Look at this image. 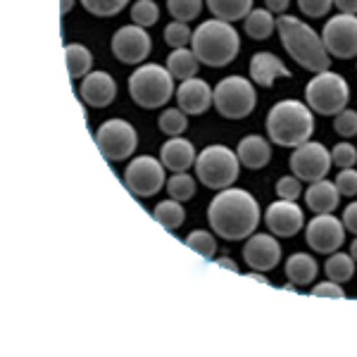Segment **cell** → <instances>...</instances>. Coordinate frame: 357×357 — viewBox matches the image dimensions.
Wrapping results in <instances>:
<instances>
[{
    "label": "cell",
    "instance_id": "31",
    "mask_svg": "<svg viewBox=\"0 0 357 357\" xmlns=\"http://www.w3.org/2000/svg\"><path fill=\"white\" fill-rule=\"evenodd\" d=\"M167 10L176 22H191L203 10V0H167Z\"/></svg>",
    "mask_w": 357,
    "mask_h": 357
},
{
    "label": "cell",
    "instance_id": "14",
    "mask_svg": "<svg viewBox=\"0 0 357 357\" xmlns=\"http://www.w3.org/2000/svg\"><path fill=\"white\" fill-rule=\"evenodd\" d=\"M153 50L151 36L143 26H122L112 36V55L124 65H138L143 62Z\"/></svg>",
    "mask_w": 357,
    "mask_h": 357
},
{
    "label": "cell",
    "instance_id": "23",
    "mask_svg": "<svg viewBox=\"0 0 357 357\" xmlns=\"http://www.w3.org/2000/svg\"><path fill=\"white\" fill-rule=\"evenodd\" d=\"M198 67H200V60L195 57L193 50L188 48H174L167 57V69H169V74L174 79H181V82H186V79H193L195 74H198Z\"/></svg>",
    "mask_w": 357,
    "mask_h": 357
},
{
    "label": "cell",
    "instance_id": "11",
    "mask_svg": "<svg viewBox=\"0 0 357 357\" xmlns=\"http://www.w3.org/2000/svg\"><path fill=\"white\" fill-rule=\"evenodd\" d=\"M124 183L136 198H151L165 186V165L155 158L141 155L126 167Z\"/></svg>",
    "mask_w": 357,
    "mask_h": 357
},
{
    "label": "cell",
    "instance_id": "24",
    "mask_svg": "<svg viewBox=\"0 0 357 357\" xmlns=\"http://www.w3.org/2000/svg\"><path fill=\"white\" fill-rule=\"evenodd\" d=\"M286 276L291 279V284L305 286V284H312L314 276H317V262L312 255L307 252H296L286 260Z\"/></svg>",
    "mask_w": 357,
    "mask_h": 357
},
{
    "label": "cell",
    "instance_id": "48",
    "mask_svg": "<svg viewBox=\"0 0 357 357\" xmlns=\"http://www.w3.org/2000/svg\"><path fill=\"white\" fill-rule=\"evenodd\" d=\"M74 3H77V0H60V15H67L69 10L74 8Z\"/></svg>",
    "mask_w": 357,
    "mask_h": 357
},
{
    "label": "cell",
    "instance_id": "19",
    "mask_svg": "<svg viewBox=\"0 0 357 357\" xmlns=\"http://www.w3.org/2000/svg\"><path fill=\"white\" fill-rule=\"evenodd\" d=\"M250 77L262 89H272L276 79H289L291 69L284 65L274 53H255L250 60Z\"/></svg>",
    "mask_w": 357,
    "mask_h": 357
},
{
    "label": "cell",
    "instance_id": "5",
    "mask_svg": "<svg viewBox=\"0 0 357 357\" xmlns=\"http://www.w3.org/2000/svg\"><path fill=\"white\" fill-rule=\"evenodd\" d=\"M129 93L146 110L162 107L174 96V77L160 65H143L129 77Z\"/></svg>",
    "mask_w": 357,
    "mask_h": 357
},
{
    "label": "cell",
    "instance_id": "36",
    "mask_svg": "<svg viewBox=\"0 0 357 357\" xmlns=\"http://www.w3.org/2000/svg\"><path fill=\"white\" fill-rule=\"evenodd\" d=\"M193 38V31L188 29L186 22H172L165 26V43L172 48H186V43Z\"/></svg>",
    "mask_w": 357,
    "mask_h": 357
},
{
    "label": "cell",
    "instance_id": "41",
    "mask_svg": "<svg viewBox=\"0 0 357 357\" xmlns=\"http://www.w3.org/2000/svg\"><path fill=\"white\" fill-rule=\"evenodd\" d=\"M333 0H298V8L307 17H324L331 10Z\"/></svg>",
    "mask_w": 357,
    "mask_h": 357
},
{
    "label": "cell",
    "instance_id": "49",
    "mask_svg": "<svg viewBox=\"0 0 357 357\" xmlns=\"http://www.w3.org/2000/svg\"><path fill=\"white\" fill-rule=\"evenodd\" d=\"M350 257H353V260L357 262V238L353 241V245H350Z\"/></svg>",
    "mask_w": 357,
    "mask_h": 357
},
{
    "label": "cell",
    "instance_id": "32",
    "mask_svg": "<svg viewBox=\"0 0 357 357\" xmlns=\"http://www.w3.org/2000/svg\"><path fill=\"white\" fill-rule=\"evenodd\" d=\"M131 20L138 26H153L155 22L160 20V8L155 0H138V3L131 5Z\"/></svg>",
    "mask_w": 357,
    "mask_h": 357
},
{
    "label": "cell",
    "instance_id": "40",
    "mask_svg": "<svg viewBox=\"0 0 357 357\" xmlns=\"http://www.w3.org/2000/svg\"><path fill=\"white\" fill-rule=\"evenodd\" d=\"M333 183H336V188L341 195H357V172L353 169V167L338 172V176Z\"/></svg>",
    "mask_w": 357,
    "mask_h": 357
},
{
    "label": "cell",
    "instance_id": "38",
    "mask_svg": "<svg viewBox=\"0 0 357 357\" xmlns=\"http://www.w3.org/2000/svg\"><path fill=\"white\" fill-rule=\"evenodd\" d=\"M276 193H279L281 200H298L303 193V186H301V178L296 174L293 176H281L276 181Z\"/></svg>",
    "mask_w": 357,
    "mask_h": 357
},
{
    "label": "cell",
    "instance_id": "6",
    "mask_svg": "<svg viewBox=\"0 0 357 357\" xmlns=\"http://www.w3.org/2000/svg\"><path fill=\"white\" fill-rule=\"evenodd\" d=\"M238 155L229 151L227 146H207L195 158V174L207 188H229L238 178Z\"/></svg>",
    "mask_w": 357,
    "mask_h": 357
},
{
    "label": "cell",
    "instance_id": "2",
    "mask_svg": "<svg viewBox=\"0 0 357 357\" xmlns=\"http://www.w3.org/2000/svg\"><path fill=\"white\" fill-rule=\"evenodd\" d=\"M276 31L281 36L286 53L307 72H326L331 67V55L326 53L324 41L317 36V31L310 24H305L298 17L279 15L276 20Z\"/></svg>",
    "mask_w": 357,
    "mask_h": 357
},
{
    "label": "cell",
    "instance_id": "1",
    "mask_svg": "<svg viewBox=\"0 0 357 357\" xmlns=\"http://www.w3.org/2000/svg\"><path fill=\"white\" fill-rule=\"evenodd\" d=\"M207 222L222 238L243 241L255 234L260 224V207L243 188H222L207 207Z\"/></svg>",
    "mask_w": 357,
    "mask_h": 357
},
{
    "label": "cell",
    "instance_id": "29",
    "mask_svg": "<svg viewBox=\"0 0 357 357\" xmlns=\"http://www.w3.org/2000/svg\"><path fill=\"white\" fill-rule=\"evenodd\" d=\"M324 272L336 284H345L355 274V260L350 255H343V252H331V257L324 264Z\"/></svg>",
    "mask_w": 357,
    "mask_h": 357
},
{
    "label": "cell",
    "instance_id": "42",
    "mask_svg": "<svg viewBox=\"0 0 357 357\" xmlns=\"http://www.w3.org/2000/svg\"><path fill=\"white\" fill-rule=\"evenodd\" d=\"M312 296L314 298H331V301H343L345 298V291L341 289V284H336V281H324V284L314 286L312 289Z\"/></svg>",
    "mask_w": 357,
    "mask_h": 357
},
{
    "label": "cell",
    "instance_id": "22",
    "mask_svg": "<svg viewBox=\"0 0 357 357\" xmlns=\"http://www.w3.org/2000/svg\"><path fill=\"white\" fill-rule=\"evenodd\" d=\"M338 198H341V193H338L336 183L324 181V178L312 181V186L305 191V203H307V207L314 215H326V212L336 210Z\"/></svg>",
    "mask_w": 357,
    "mask_h": 357
},
{
    "label": "cell",
    "instance_id": "8",
    "mask_svg": "<svg viewBox=\"0 0 357 357\" xmlns=\"http://www.w3.org/2000/svg\"><path fill=\"white\" fill-rule=\"evenodd\" d=\"M255 89L243 77H227L215 86V107L227 119H243L255 110Z\"/></svg>",
    "mask_w": 357,
    "mask_h": 357
},
{
    "label": "cell",
    "instance_id": "43",
    "mask_svg": "<svg viewBox=\"0 0 357 357\" xmlns=\"http://www.w3.org/2000/svg\"><path fill=\"white\" fill-rule=\"evenodd\" d=\"M343 227L345 231H353L357 236V203H350L343 212Z\"/></svg>",
    "mask_w": 357,
    "mask_h": 357
},
{
    "label": "cell",
    "instance_id": "34",
    "mask_svg": "<svg viewBox=\"0 0 357 357\" xmlns=\"http://www.w3.org/2000/svg\"><path fill=\"white\" fill-rule=\"evenodd\" d=\"M186 245L191 248L193 252H198L200 257H205V260H212V257H215V252H217L215 236L207 234V231H193V234H188Z\"/></svg>",
    "mask_w": 357,
    "mask_h": 357
},
{
    "label": "cell",
    "instance_id": "12",
    "mask_svg": "<svg viewBox=\"0 0 357 357\" xmlns=\"http://www.w3.org/2000/svg\"><path fill=\"white\" fill-rule=\"evenodd\" d=\"M331 153L326 151L321 143L307 141L303 146L296 148V153L291 155V172L301 181H319L326 176V172L331 169Z\"/></svg>",
    "mask_w": 357,
    "mask_h": 357
},
{
    "label": "cell",
    "instance_id": "45",
    "mask_svg": "<svg viewBox=\"0 0 357 357\" xmlns=\"http://www.w3.org/2000/svg\"><path fill=\"white\" fill-rule=\"evenodd\" d=\"M286 8H289V0H267V10H269L272 15L286 13Z\"/></svg>",
    "mask_w": 357,
    "mask_h": 357
},
{
    "label": "cell",
    "instance_id": "28",
    "mask_svg": "<svg viewBox=\"0 0 357 357\" xmlns=\"http://www.w3.org/2000/svg\"><path fill=\"white\" fill-rule=\"evenodd\" d=\"M153 217L160 227L167 229V231H176V229L183 224V220H186V212H183V207L178 200L172 198V200H162V203H158V207L153 210Z\"/></svg>",
    "mask_w": 357,
    "mask_h": 357
},
{
    "label": "cell",
    "instance_id": "44",
    "mask_svg": "<svg viewBox=\"0 0 357 357\" xmlns=\"http://www.w3.org/2000/svg\"><path fill=\"white\" fill-rule=\"evenodd\" d=\"M333 5L343 15H357V0H333Z\"/></svg>",
    "mask_w": 357,
    "mask_h": 357
},
{
    "label": "cell",
    "instance_id": "18",
    "mask_svg": "<svg viewBox=\"0 0 357 357\" xmlns=\"http://www.w3.org/2000/svg\"><path fill=\"white\" fill-rule=\"evenodd\" d=\"M82 93L84 102L91 107H107L117 96V84L107 72H89L82 82Z\"/></svg>",
    "mask_w": 357,
    "mask_h": 357
},
{
    "label": "cell",
    "instance_id": "30",
    "mask_svg": "<svg viewBox=\"0 0 357 357\" xmlns=\"http://www.w3.org/2000/svg\"><path fill=\"white\" fill-rule=\"evenodd\" d=\"M158 124H160V131H162V134L181 136L188 126V119H186V112H183L181 107H172V110H165L162 114H160Z\"/></svg>",
    "mask_w": 357,
    "mask_h": 357
},
{
    "label": "cell",
    "instance_id": "10",
    "mask_svg": "<svg viewBox=\"0 0 357 357\" xmlns=\"http://www.w3.org/2000/svg\"><path fill=\"white\" fill-rule=\"evenodd\" d=\"M326 53L338 60L357 57V15H336L324 24L321 31Z\"/></svg>",
    "mask_w": 357,
    "mask_h": 357
},
{
    "label": "cell",
    "instance_id": "46",
    "mask_svg": "<svg viewBox=\"0 0 357 357\" xmlns=\"http://www.w3.org/2000/svg\"><path fill=\"white\" fill-rule=\"evenodd\" d=\"M215 267H222V269H229V272L238 274V267H236V262L229 260V257H220V260H215Z\"/></svg>",
    "mask_w": 357,
    "mask_h": 357
},
{
    "label": "cell",
    "instance_id": "39",
    "mask_svg": "<svg viewBox=\"0 0 357 357\" xmlns=\"http://www.w3.org/2000/svg\"><path fill=\"white\" fill-rule=\"evenodd\" d=\"M331 162L338 165L341 169H348L357 162V148L350 146V143H338L331 151Z\"/></svg>",
    "mask_w": 357,
    "mask_h": 357
},
{
    "label": "cell",
    "instance_id": "7",
    "mask_svg": "<svg viewBox=\"0 0 357 357\" xmlns=\"http://www.w3.org/2000/svg\"><path fill=\"white\" fill-rule=\"evenodd\" d=\"M305 98H307L310 110L317 114H338L348 105L350 89L341 74L326 69L312 77V82L305 89Z\"/></svg>",
    "mask_w": 357,
    "mask_h": 357
},
{
    "label": "cell",
    "instance_id": "13",
    "mask_svg": "<svg viewBox=\"0 0 357 357\" xmlns=\"http://www.w3.org/2000/svg\"><path fill=\"white\" fill-rule=\"evenodd\" d=\"M305 238H307V245L312 248L314 252H321V255H331L338 248L343 245L345 241V227L343 222H338L331 212L326 215H317L312 222L307 224V231H305Z\"/></svg>",
    "mask_w": 357,
    "mask_h": 357
},
{
    "label": "cell",
    "instance_id": "15",
    "mask_svg": "<svg viewBox=\"0 0 357 357\" xmlns=\"http://www.w3.org/2000/svg\"><path fill=\"white\" fill-rule=\"evenodd\" d=\"M264 224H267L269 231L274 236H279V238H291V236H296L303 229L305 217H303L301 207L296 205V200L279 198L276 203L267 207V212H264Z\"/></svg>",
    "mask_w": 357,
    "mask_h": 357
},
{
    "label": "cell",
    "instance_id": "27",
    "mask_svg": "<svg viewBox=\"0 0 357 357\" xmlns=\"http://www.w3.org/2000/svg\"><path fill=\"white\" fill-rule=\"evenodd\" d=\"M276 20L269 10H250V15L245 17V33L252 41H264L274 33Z\"/></svg>",
    "mask_w": 357,
    "mask_h": 357
},
{
    "label": "cell",
    "instance_id": "9",
    "mask_svg": "<svg viewBox=\"0 0 357 357\" xmlns=\"http://www.w3.org/2000/svg\"><path fill=\"white\" fill-rule=\"evenodd\" d=\"M96 146L102 153V158L110 162H119L126 160L138 146L136 129L124 119H107L98 126L96 131Z\"/></svg>",
    "mask_w": 357,
    "mask_h": 357
},
{
    "label": "cell",
    "instance_id": "47",
    "mask_svg": "<svg viewBox=\"0 0 357 357\" xmlns=\"http://www.w3.org/2000/svg\"><path fill=\"white\" fill-rule=\"evenodd\" d=\"M248 279L257 281V284H262V286H272V284H269V279H267V276H262L260 272H252V274H248Z\"/></svg>",
    "mask_w": 357,
    "mask_h": 357
},
{
    "label": "cell",
    "instance_id": "26",
    "mask_svg": "<svg viewBox=\"0 0 357 357\" xmlns=\"http://www.w3.org/2000/svg\"><path fill=\"white\" fill-rule=\"evenodd\" d=\"M65 60H67V72L72 79L86 77V74L91 72V65H93V55H91V50L82 43H67Z\"/></svg>",
    "mask_w": 357,
    "mask_h": 357
},
{
    "label": "cell",
    "instance_id": "16",
    "mask_svg": "<svg viewBox=\"0 0 357 357\" xmlns=\"http://www.w3.org/2000/svg\"><path fill=\"white\" fill-rule=\"evenodd\" d=\"M243 260L255 272H269L281 262V245L276 243L274 236L255 234L243 248Z\"/></svg>",
    "mask_w": 357,
    "mask_h": 357
},
{
    "label": "cell",
    "instance_id": "35",
    "mask_svg": "<svg viewBox=\"0 0 357 357\" xmlns=\"http://www.w3.org/2000/svg\"><path fill=\"white\" fill-rule=\"evenodd\" d=\"M84 10L96 17H112L129 5V0H82Z\"/></svg>",
    "mask_w": 357,
    "mask_h": 357
},
{
    "label": "cell",
    "instance_id": "33",
    "mask_svg": "<svg viewBox=\"0 0 357 357\" xmlns=\"http://www.w3.org/2000/svg\"><path fill=\"white\" fill-rule=\"evenodd\" d=\"M167 191H169V195L174 200L183 203V200H191L195 195V181L188 174H183V172H176V174L167 181Z\"/></svg>",
    "mask_w": 357,
    "mask_h": 357
},
{
    "label": "cell",
    "instance_id": "21",
    "mask_svg": "<svg viewBox=\"0 0 357 357\" xmlns=\"http://www.w3.org/2000/svg\"><path fill=\"white\" fill-rule=\"evenodd\" d=\"M236 155H238V162L248 169H262L272 160V148L262 136H245L241 138Z\"/></svg>",
    "mask_w": 357,
    "mask_h": 357
},
{
    "label": "cell",
    "instance_id": "4",
    "mask_svg": "<svg viewBox=\"0 0 357 357\" xmlns=\"http://www.w3.org/2000/svg\"><path fill=\"white\" fill-rule=\"evenodd\" d=\"M193 53L207 67H224L234 62L238 55L241 38L231 22L224 20H207L193 31L191 38Z\"/></svg>",
    "mask_w": 357,
    "mask_h": 357
},
{
    "label": "cell",
    "instance_id": "20",
    "mask_svg": "<svg viewBox=\"0 0 357 357\" xmlns=\"http://www.w3.org/2000/svg\"><path fill=\"white\" fill-rule=\"evenodd\" d=\"M195 148L191 141L181 136H172L169 141L160 148V162L169 172H186L188 167L195 165Z\"/></svg>",
    "mask_w": 357,
    "mask_h": 357
},
{
    "label": "cell",
    "instance_id": "3",
    "mask_svg": "<svg viewBox=\"0 0 357 357\" xmlns=\"http://www.w3.org/2000/svg\"><path fill=\"white\" fill-rule=\"evenodd\" d=\"M314 131V117L301 100H281L267 114V134L284 148H298L310 141Z\"/></svg>",
    "mask_w": 357,
    "mask_h": 357
},
{
    "label": "cell",
    "instance_id": "17",
    "mask_svg": "<svg viewBox=\"0 0 357 357\" xmlns=\"http://www.w3.org/2000/svg\"><path fill=\"white\" fill-rule=\"evenodd\" d=\"M176 100L186 114H205L207 107L215 102V91L203 79L193 77L181 82V86L176 89Z\"/></svg>",
    "mask_w": 357,
    "mask_h": 357
},
{
    "label": "cell",
    "instance_id": "37",
    "mask_svg": "<svg viewBox=\"0 0 357 357\" xmlns=\"http://www.w3.org/2000/svg\"><path fill=\"white\" fill-rule=\"evenodd\" d=\"M333 129L338 136L353 138L357 136V112L355 110H341L333 119Z\"/></svg>",
    "mask_w": 357,
    "mask_h": 357
},
{
    "label": "cell",
    "instance_id": "25",
    "mask_svg": "<svg viewBox=\"0 0 357 357\" xmlns=\"http://www.w3.org/2000/svg\"><path fill=\"white\" fill-rule=\"evenodd\" d=\"M207 10L215 15V20H245L252 10V0H207Z\"/></svg>",
    "mask_w": 357,
    "mask_h": 357
}]
</instances>
